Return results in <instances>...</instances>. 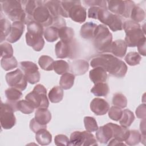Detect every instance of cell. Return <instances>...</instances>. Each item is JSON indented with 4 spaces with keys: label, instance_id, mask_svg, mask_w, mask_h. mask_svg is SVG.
<instances>
[{
    "label": "cell",
    "instance_id": "1",
    "mask_svg": "<svg viewBox=\"0 0 146 146\" xmlns=\"http://www.w3.org/2000/svg\"><path fill=\"white\" fill-rule=\"evenodd\" d=\"M90 65L92 67H100L110 75L117 78L124 77L127 71L126 64L111 54H103L93 58Z\"/></svg>",
    "mask_w": 146,
    "mask_h": 146
},
{
    "label": "cell",
    "instance_id": "2",
    "mask_svg": "<svg viewBox=\"0 0 146 146\" xmlns=\"http://www.w3.org/2000/svg\"><path fill=\"white\" fill-rule=\"evenodd\" d=\"M1 4L2 10L11 21L22 22L26 25L30 22L23 9L21 1L16 0L2 1Z\"/></svg>",
    "mask_w": 146,
    "mask_h": 146
},
{
    "label": "cell",
    "instance_id": "3",
    "mask_svg": "<svg viewBox=\"0 0 146 146\" xmlns=\"http://www.w3.org/2000/svg\"><path fill=\"white\" fill-rule=\"evenodd\" d=\"M27 30L26 34L27 44L35 51H40L44 45V40L42 36L44 33L43 26L37 22L33 21L27 25Z\"/></svg>",
    "mask_w": 146,
    "mask_h": 146
},
{
    "label": "cell",
    "instance_id": "4",
    "mask_svg": "<svg viewBox=\"0 0 146 146\" xmlns=\"http://www.w3.org/2000/svg\"><path fill=\"white\" fill-rule=\"evenodd\" d=\"M123 29L125 32L124 41L128 47H134L145 39L144 32L139 23L132 20L123 22Z\"/></svg>",
    "mask_w": 146,
    "mask_h": 146
},
{
    "label": "cell",
    "instance_id": "5",
    "mask_svg": "<svg viewBox=\"0 0 146 146\" xmlns=\"http://www.w3.org/2000/svg\"><path fill=\"white\" fill-rule=\"evenodd\" d=\"M94 46L97 51L101 53L110 52L112 42V35L104 25H99L95 30Z\"/></svg>",
    "mask_w": 146,
    "mask_h": 146
},
{
    "label": "cell",
    "instance_id": "6",
    "mask_svg": "<svg viewBox=\"0 0 146 146\" xmlns=\"http://www.w3.org/2000/svg\"><path fill=\"white\" fill-rule=\"evenodd\" d=\"M46 94V88L42 84H39L34 87L31 92L26 95L25 99L29 101L35 108H47L49 106V102Z\"/></svg>",
    "mask_w": 146,
    "mask_h": 146
},
{
    "label": "cell",
    "instance_id": "7",
    "mask_svg": "<svg viewBox=\"0 0 146 146\" xmlns=\"http://www.w3.org/2000/svg\"><path fill=\"white\" fill-rule=\"evenodd\" d=\"M97 19L105 26H108L112 31L123 30V21L121 17L112 14L107 9L100 7L98 14Z\"/></svg>",
    "mask_w": 146,
    "mask_h": 146
},
{
    "label": "cell",
    "instance_id": "8",
    "mask_svg": "<svg viewBox=\"0 0 146 146\" xmlns=\"http://www.w3.org/2000/svg\"><path fill=\"white\" fill-rule=\"evenodd\" d=\"M107 10L112 14L129 18L131 10L135 5L131 1H107Z\"/></svg>",
    "mask_w": 146,
    "mask_h": 146
},
{
    "label": "cell",
    "instance_id": "9",
    "mask_svg": "<svg viewBox=\"0 0 146 146\" xmlns=\"http://www.w3.org/2000/svg\"><path fill=\"white\" fill-rule=\"evenodd\" d=\"M69 145L95 146L98 145V144L94 135L91 132L87 131L82 132L76 131L71 134Z\"/></svg>",
    "mask_w": 146,
    "mask_h": 146
},
{
    "label": "cell",
    "instance_id": "10",
    "mask_svg": "<svg viewBox=\"0 0 146 146\" xmlns=\"http://www.w3.org/2000/svg\"><path fill=\"white\" fill-rule=\"evenodd\" d=\"M13 108L7 103L1 102L0 106V122L1 127L5 129L13 128L16 123V118Z\"/></svg>",
    "mask_w": 146,
    "mask_h": 146
},
{
    "label": "cell",
    "instance_id": "11",
    "mask_svg": "<svg viewBox=\"0 0 146 146\" xmlns=\"http://www.w3.org/2000/svg\"><path fill=\"white\" fill-rule=\"evenodd\" d=\"M5 79L9 86L21 91L25 90L27 85V81L24 74L19 68L7 73Z\"/></svg>",
    "mask_w": 146,
    "mask_h": 146
},
{
    "label": "cell",
    "instance_id": "12",
    "mask_svg": "<svg viewBox=\"0 0 146 146\" xmlns=\"http://www.w3.org/2000/svg\"><path fill=\"white\" fill-rule=\"evenodd\" d=\"M19 65L27 82L34 84L39 81L40 75L38 71V67L35 63L30 61H22L19 62Z\"/></svg>",
    "mask_w": 146,
    "mask_h": 146
},
{
    "label": "cell",
    "instance_id": "13",
    "mask_svg": "<svg viewBox=\"0 0 146 146\" xmlns=\"http://www.w3.org/2000/svg\"><path fill=\"white\" fill-rule=\"evenodd\" d=\"M45 2L43 1L36 8L34 12L33 19L34 21L40 23L43 27H48L52 25L53 17L45 5Z\"/></svg>",
    "mask_w": 146,
    "mask_h": 146
},
{
    "label": "cell",
    "instance_id": "14",
    "mask_svg": "<svg viewBox=\"0 0 146 146\" xmlns=\"http://www.w3.org/2000/svg\"><path fill=\"white\" fill-rule=\"evenodd\" d=\"M75 43L73 42L67 43L60 40L56 43L55 46V51L57 58H72L75 52Z\"/></svg>",
    "mask_w": 146,
    "mask_h": 146
},
{
    "label": "cell",
    "instance_id": "15",
    "mask_svg": "<svg viewBox=\"0 0 146 146\" xmlns=\"http://www.w3.org/2000/svg\"><path fill=\"white\" fill-rule=\"evenodd\" d=\"M68 14V17L73 21L80 23L85 22L87 17L86 10L82 6L80 1H76V2L69 9Z\"/></svg>",
    "mask_w": 146,
    "mask_h": 146
},
{
    "label": "cell",
    "instance_id": "16",
    "mask_svg": "<svg viewBox=\"0 0 146 146\" xmlns=\"http://www.w3.org/2000/svg\"><path fill=\"white\" fill-rule=\"evenodd\" d=\"M90 109L96 115H104L108 111L110 105L104 99L95 98L90 103Z\"/></svg>",
    "mask_w": 146,
    "mask_h": 146
},
{
    "label": "cell",
    "instance_id": "17",
    "mask_svg": "<svg viewBox=\"0 0 146 146\" xmlns=\"http://www.w3.org/2000/svg\"><path fill=\"white\" fill-rule=\"evenodd\" d=\"M25 30L24 23L22 22H13L11 25L10 33L6 38V40L9 43H15L17 42L22 36Z\"/></svg>",
    "mask_w": 146,
    "mask_h": 146
},
{
    "label": "cell",
    "instance_id": "18",
    "mask_svg": "<svg viewBox=\"0 0 146 146\" xmlns=\"http://www.w3.org/2000/svg\"><path fill=\"white\" fill-rule=\"evenodd\" d=\"M5 95L7 99L6 103L9 104L13 108L14 112L17 111V103L22 96L21 91L14 87H10L6 90Z\"/></svg>",
    "mask_w": 146,
    "mask_h": 146
},
{
    "label": "cell",
    "instance_id": "19",
    "mask_svg": "<svg viewBox=\"0 0 146 146\" xmlns=\"http://www.w3.org/2000/svg\"><path fill=\"white\" fill-rule=\"evenodd\" d=\"M108 124L112 129L114 139L121 142L125 141L129 135V129L128 127L120 126L112 123H108Z\"/></svg>",
    "mask_w": 146,
    "mask_h": 146
},
{
    "label": "cell",
    "instance_id": "20",
    "mask_svg": "<svg viewBox=\"0 0 146 146\" xmlns=\"http://www.w3.org/2000/svg\"><path fill=\"white\" fill-rule=\"evenodd\" d=\"M89 68L88 63L83 59H76L71 62L70 70L75 76L84 74Z\"/></svg>",
    "mask_w": 146,
    "mask_h": 146
},
{
    "label": "cell",
    "instance_id": "21",
    "mask_svg": "<svg viewBox=\"0 0 146 146\" xmlns=\"http://www.w3.org/2000/svg\"><path fill=\"white\" fill-rule=\"evenodd\" d=\"M45 5L48 9L51 15L54 17L60 16L68 18V14L64 11L62 6L61 1H48L45 2Z\"/></svg>",
    "mask_w": 146,
    "mask_h": 146
},
{
    "label": "cell",
    "instance_id": "22",
    "mask_svg": "<svg viewBox=\"0 0 146 146\" xmlns=\"http://www.w3.org/2000/svg\"><path fill=\"white\" fill-rule=\"evenodd\" d=\"M112 137H113L112 131L108 123L100 127L96 131V140L102 144H107Z\"/></svg>",
    "mask_w": 146,
    "mask_h": 146
},
{
    "label": "cell",
    "instance_id": "23",
    "mask_svg": "<svg viewBox=\"0 0 146 146\" xmlns=\"http://www.w3.org/2000/svg\"><path fill=\"white\" fill-rule=\"evenodd\" d=\"M127 48V46L125 41L122 39H118L112 42L110 52L115 56L122 58L126 54Z\"/></svg>",
    "mask_w": 146,
    "mask_h": 146
},
{
    "label": "cell",
    "instance_id": "24",
    "mask_svg": "<svg viewBox=\"0 0 146 146\" xmlns=\"http://www.w3.org/2000/svg\"><path fill=\"white\" fill-rule=\"evenodd\" d=\"M89 77L94 84L105 82L107 79V73L102 67H96L90 71Z\"/></svg>",
    "mask_w": 146,
    "mask_h": 146
},
{
    "label": "cell",
    "instance_id": "25",
    "mask_svg": "<svg viewBox=\"0 0 146 146\" xmlns=\"http://www.w3.org/2000/svg\"><path fill=\"white\" fill-rule=\"evenodd\" d=\"M43 1H31V0H27V1H21L22 5H23V9L26 13L28 19L30 22L34 21L33 19V14L35 10L39 5L42 3Z\"/></svg>",
    "mask_w": 146,
    "mask_h": 146
},
{
    "label": "cell",
    "instance_id": "26",
    "mask_svg": "<svg viewBox=\"0 0 146 146\" xmlns=\"http://www.w3.org/2000/svg\"><path fill=\"white\" fill-rule=\"evenodd\" d=\"M35 119L40 124L46 125L51 119V114L47 108H39L35 112Z\"/></svg>",
    "mask_w": 146,
    "mask_h": 146
},
{
    "label": "cell",
    "instance_id": "27",
    "mask_svg": "<svg viewBox=\"0 0 146 146\" xmlns=\"http://www.w3.org/2000/svg\"><path fill=\"white\" fill-rule=\"evenodd\" d=\"M97 25L92 22L84 23L80 28V34L82 38L86 39H92L94 36L95 30Z\"/></svg>",
    "mask_w": 146,
    "mask_h": 146
},
{
    "label": "cell",
    "instance_id": "28",
    "mask_svg": "<svg viewBox=\"0 0 146 146\" xmlns=\"http://www.w3.org/2000/svg\"><path fill=\"white\" fill-rule=\"evenodd\" d=\"M35 133V140L39 144L47 145L51 143L52 135L46 128L41 129Z\"/></svg>",
    "mask_w": 146,
    "mask_h": 146
},
{
    "label": "cell",
    "instance_id": "29",
    "mask_svg": "<svg viewBox=\"0 0 146 146\" xmlns=\"http://www.w3.org/2000/svg\"><path fill=\"white\" fill-rule=\"evenodd\" d=\"M58 34L60 40L64 42L70 43L73 41L75 34L73 29L70 27L64 26L59 29Z\"/></svg>",
    "mask_w": 146,
    "mask_h": 146
},
{
    "label": "cell",
    "instance_id": "30",
    "mask_svg": "<svg viewBox=\"0 0 146 146\" xmlns=\"http://www.w3.org/2000/svg\"><path fill=\"white\" fill-rule=\"evenodd\" d=\"M110 91L109 87L106 83H98L91 89V92L96 96H106Z\"/></svg>",
    "mask_w": 146,
    "mask_h": 146
},
{
    "label": "cell",
    "instance_id": "31",
    "mask_svg": "<svg viewBox=\"0 0 146 146\" xmlns=\"http://www.w3.org/2000/svg\"><path fill=\"white\" fill-rule=\"evenodd\" d=\"M48 98L52 103H57L63 99V88L59 86L54 87L48 92Z\"/></svg>",
    "mask_w": 146,
    "mask_h": 146
},
{
    "label": "cell",
    "instance_id": "32",
    "mask_svg": "<svg viewBox=\"0 0 146 146\" xmlns=\"http://www.w3.org/2000/svg\"><path fill=\"white\" fill-rule=\"evenodd\" d=\"M75 75L71 73L66 72L62 75L59 80L60 86L64 90L70 89L74 85Z\"/></svg>",
    "mask_w": 146,
    "mask_h": 146
},
{
    "label": "cell",
    "instance_id": "33",
    "mask_svg": "<svg viewBox=\"0 0 146 146\" xmlns=\"http://www.w3.org/2000/svg\"><path fill=\"white\" fill-rule=\"evenodd\" d=\"M0 23H1L0 42L2 43L3 41L6 39V38L9 36L11 29V25L9 22V21L6 18H1Z\"/></svg>",
    "mask_w": 146,
    "mask_h": 146
},
{
    "label": "cell",
    "instance_id": "34",
    "mask_svg": "<svg viewBox=\"0 0 146 146\" xmlns=\"http://www.w3.org/2000/svg\"><path fill=\"white\" fill-rule=\"evenodd\" d=\"M135 120L133 113L128 109H125L123 111V113L121 118L119 120V123L121 126L129 127Z\"/></svg>",
    "mask_w": 146,
    "mask_h": 146
},
{
    "label": "cell",
    "instance_id": "35",
    "mask_svg": "<svg viewBox=\"0 0 146 146\" xmlns=\"http://www.w3.org/2000/svg\"><path fill=\"white\" fill-rule=\"evenodd\" d=\"M145 13L144 10L140 7L135 5L129 15V18H131V20L139 23V22H141L145 19Z\"/></svg>",
    "mask_w": 146,
    "mask_h": 146
},
{
    "label": "cell",
    "instance_id": "36",
    "mask_svg": "<svg viewBox=\"0 0 146 146\" xmlns=\"http://www.w3.org/2000/svg\"><path fill=\"white\" fill-rule=\"evenodd\" d=\"M59 29L54 27L49 26L44 30L43 35L46 40L48 42H54L59 38Z\"/></svg>",
    "mask_w": 146,
    "mask_h": 146
},
{
    "label": "cell",
    "instance_id": "37",
    "mask_svg": "<svg viewBox=\"0 0 146 146\" xmlns=\"http://www.w3.org/2000/svg\"><path fill=\"white\" fill-rule=\"evenodd\" d=\"M53 70L58 75H63L70 70L69 64L64 60H58L54 62Z\"/></svg>",
    "mask_w": 146,
    "mask_h": 146
},
{
    "label": "cell",
    "instance_id": "38",
    "mask_svg": "<svg viewBox=\"0 0 146 146\" xmlns=\"http://www.w3.org/2000/svg\"><path fill=\"white\" fill-rule=\"evenodd\" d=\"M1 66L5 71H9L17 67L18 62L14 56L8 58H2Z\"/></svg>",
    "mask_w": 146,
    "mask_h": 146
},
{
    "label": "cell",
    "instance_id": "39",
    "mask_svg": "<svg viewBox=\"0 0 146 146\" xmlns=\"http://www.w3.org/2000/svg\"><path fill=\"white\" fill-rule=\"evenodd\" d=\"M53 59L47 55H42L38 60V64L42 69L45 71H52L54 64Z\"/></svg>",
    "mask_w": 146,
    "mask_h": 146
},
{
    "label": "cell",
    "instance_id": "40",
    "mask_svg": "<svg viewBox=\"0 0 146 146\" xmlns=\"http://www.w3.org/2000/svg\"><path fill=\"white\" fill-rule=\"evenodd\" d=\"M33 106L27 100H19L17 104V111H21L25 114H30L34 110Z\"/></svg>",
    "mask_w": 146,
    "mask_h": 146
},
{
    "label": "cell",
    "instance_id": "41",
    "mask_svg": "<svg viewBox=\"0 0 146 146\" xmlns=\"http://www.w3.org/2000/svg\"><path fill=\"white\" fill-rule=\"evenodd\" d=\"M141 137V135L138 131L129 130V135L125 142L128 145H136L140 142Z\"/></svg>",
    "mask_w": 146,
    "mask_h": 146
},
{
    "label": "cell",
    "instance_id": "42",
    "mask_svg": "<svg viewBox=\"0 0 146 146\" xmlns=\"http://www.w3.org/2000/svg\"><path fill=\"white\" fill-rule=\"evenodd\" d=\"M141 57L140 54L135 51L128 52L125 56L124 60L125 62L131 66L137 65L140 63Z\"/></svg>",
    "mask_w": 146,
    "mask_h": 146
},
{
    "label": "cell",
    "instance_id": "43",
    "mask_svg": "<svg viewBox=\"0 0 146 146\" xmlns=\"http://www.w3.org/2000/svg\"><path fill=\"white\" fill-rule=\"evenodd\" d=\"M83 121L84 127L87 131L92 132L98 130L99 127L94 117L91 116H85L84 117Z\"/></svg>",
    "mask_w": 146,
    "mask_h": 146
},
{
    "label": "cell",
    "instance_id": "44",
    "mask_svg": "<svg viewBox=\"0 0 146 146\" xmlns=\"http://www.w3.org/2000/svg\"><path fill=\"white\" fill-rule=\"evenodd\" d=\"M112 104L121 108L126 107L127 105V99L126 97L121 93H116L112 98Z\"/></svg>",
    "mask_w": 146,
    "mask_h": 146
},
{
    "label": "cell",
    "instance_id": "45",
    "mask_svg": "<svg viewBox=\"0 0 146 146\" xmlns=\"http://www.w3.org/2000/svg\"><path fill=\"white\" fill-rule=\"evenodd\" d=\"M0 47L1 58H8L13 56V48L10 43L7 42L2 43Z\"/></svg>",
    "mask_w": 146,
    "mask_h": 146
},
{
    "label": "cell",
    "instance_id": "46",
    "mask_svg": "<svg viewBox=\"0 0 146 146\" xmlns=\"http://www.w3.org/2000/svg\"><path fill=\"white\" fill-rule=\"evenodd\" d=\"M122 113L123 110L121 108L115 106L111 107L108 110L109 117L114 121L119 120L122 116Z\"/></svg>",
    "mask_w": 146,
    "mask_h": 146
},
{
    "label": "cell",
    "instance_id": "47",
    "mask_svg": "<svg viewBox=\"0 0 146 146\" xmlns=\"http://www.w3.org/2000/svg\"><path fill=\"white\" fill-rule=\"evenodd\" d=\"M83 2L88 6H90V7L96 6V7H99L101 8L107 9V1H103V0L83 1Z\"/></svg>",
    "mask_w": 146,
    "mask_h": 146
},
{
    "label": "cell",
    "instance_id": "48",
    "mask_svg": "<svg viewBox=\"0 0 146 146\" xmlns=\"http://www.w3.org/2000/svg\"><path fill=\"white\" fill-rule=\"evenodd\" d=\"M54 143L56 145H69L70 140L65 135L59 134L55 136Z\"/></svg>",
    "mask_w": 146,
    "mask_h": 146
},
{
    "label": "cell",
    "instance_id": "49",
    "mask_svg": "<svg viewBox=\"0 0 146 146\" xmlns=\"http://www.w3.org/2000/svg\"><path fill=\"white\" fill-rule=\"evenodd\" d=\"M29 127L30 129L34 133H36L38 131H39L41 129L43 128H47V125H42L41 124H40L39 123H38L34 118H33L30 121V124H29Z\"/></svg>",
    "mask_w": 146,
    "mask_h": 146
},
{
    "label": "cell",
    "instance_id": "50",
    "mask_svg": "<svg viewBox=\"0 0 146 146\" xmlns=\"http://www.w3.org/2000/svg\"><path fill=\"white\" fill-rule=\"evenodd\" d=\"M52 26H54L58 29L66 26V23L65 19L60 16H57L53 17V21Z\"/></svg>",
    "mask_w": 146,
    "mask_h": 146
},
{
    "label": "cell",
    "instance_id": "51",
    "mask_svg": "<svg viewBox=\"0 0 146 146\" xmlns=\"http://www.w3.org/2000/svg\"><path fill=\"white\" fill-rule=\"evenodd\" d=\"M146 107H145V104H141L139 106L137 107V108L136 110L135 113L136 115V116L139 118V119H145V116H146Z\"/></svg>",
    "mask_w": 146,
    "mask_h": 146
},
{
    "label": "cell",
    "instance_id": "52",
    "mask_svg": "<svg viewBox=\"0 0 146 146\" xmlns=\"http://www.w3.org/2000/svg\"><path fill=\"white\" fill-rule=\"evenodd\" d=\"M100 7L96 6L90 7L88 10V17L90 18H93L97 19L98 14Z\"/></svg>",
    "mask_w": 146,
    "mask_h": 146
},
{
    "label": "cell",
    "instance_id": "53",
    "mask_svg": "<svg viewBox=\"0 0 146 146\" xmlns=\"http://www.w3.org/2000/svg\"><path fill=\"white\" fill-rule=\"evenodd\" d=\"M145 41L146 39L143 40L137 46L139 53L143 56H145Z\"/></svg>",
    "mask_w": 146,
    "mask_h": 146
},
{
    "label": "cell",
    "instance_id": "54",
    "mask_svg": "<svg viewBox=\"0 0 146 146\" xmlns=\"http://www.w3.org/2000/svg\"><path fill=\"white\" fill-rule=\"evenodd\" d=\"M145 119H143V120L140 122V129L141 132V135H145Z\"/></svg>",
    "mask_w": 146,
    "mask_h": 146
},
{
    "label": "cell",
    "instance_id": "55",
    "mask_svg": "<svg viewBox=\"0 0 146 146\" xmlns=\"http://www.w3.org/2000/svg\"><path fill=\"white\" fill-rule=\"evenodd\" d=\"M108 145H125V144L121 141H119L116 140L115 139H113L110 141V142L108 143Z\"/></svg>",
    "mask_w": 146,
    "mask_h": 146
}]
</instances>
